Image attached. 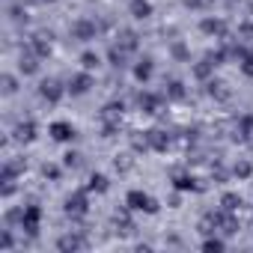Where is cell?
I'll return each instance as SVG.
<instances>
[{
    "label": "cell",
    "mask_w": 253,
    "mask_h": 253,
    "mask_svg": "<svg viewBox=\"0 0 253 253\" xmlns=\"http://www.w3.org/2000/svg\"><path fill=\"white\" fill-rule=\"evenodd\" d=\"M173 188L176 191H206V182L185 170H173Z\"/></svg>",
    "instance_id": "5"
},
{
    "label": "cell",
    "mask_w": 253,
    "mask_h": 253,
    "mask_svg": "<svg viewBox=\"0 0 253 253\" xmlns=\"http://www.w3.org/2000/svg\"><path fill=\"white\" fill-rule=\"evenodd\" d=\"M137 104H140V110H143V113H158V107H161V95L140 92V95H137Z\"/></svg>",
    "instance_id": "20"
},
{
    "label": "cell",
    "mask_w": 253,
    "mask_h": 253,
    "mask_svg": "<svg viewBox=\"0 0 253 253\" xmlns=\"http://www.w3.org/2000/svg\"><path fill=\"white\" fill-rule=\"evenodd\" d=\"M51 137L57 140V143H72L75 137H78V131H75V125L72 122H66V119H60V122H51Z\"/></svg>",
    "instance_id": "10"
},
{
    "label": "cell",
    "mask_w": 253,
    "mask_h": 253,
    "mask_svg": "<svg viewBox=\"0 0 253 253\" xmlns=\"http://www.w3.org/2000/svg\"><path fill=\"white\" fill-rule=\"evenodd\" d=\"M122 110H125V104H122V101H110V104H104V107H101L98 119H101L104 125H119V122H122Z\"/></svg>",
    "instance_id": "12"
},
{
    "label": "cell",
    "mask_w": 253,
    "mask_h": 253,
    "mask_svg": "<svg viewBox=\"0 0 253 253\" xmlns=\"http://www.w3.org/2000/svg\"><path fill=\"white\" fill-rule=\"evenodd\" d=\"M164 86H167V89H164L167 101H185V98H188V89H185L182 81H167Z\"/></svg>",
    "instance_id": "19"
},
{
    "label": "cell",
    "mask_w": 253,
    "mask_h": 253,
    "mask_svg": "<svg viewBox=\"0 0 253 253\" xmlns=\"http://www.w3.org/2000/svg\"><path fill=\"white\" fill-rule=\"evenodd\" d=\"M179 194H182V191H179ZM179 194L170 197V209H179V206H182V197H179Z\"/></svg>",
    "instance_id": "38"
},
{
    "label": "cell",
    "mask_w": 253,
    "mask_h": 253,
    "mask_svg": "<svg viewBox=\"0 0 253 253\" xmlns=\"http://www.w3.org/2000/svg\"><path fill=\"white\" fill-rule=\"evenodd\" d=\"M116 45H119L122 51L134 54V51L140 48V36H137L134 30H119V33H116Z\"/></svg>",
    "instance_id": "15"
},
{
    "label": "cell",
    "mask_w": 253,
    "mask_h": 253,
    "mask_svg": "<svg viewBox=\"0 0 253 253\" xmlns=\"http://www.w3.org/2000/svg\"><path fill=\"white\" fill-rule=\"evenodd\" d=\"M200 30H203L206 36H220V39H226V24H223L220 18H211V15H206V18L200 21Z\"/></svg>",
    "instance_id": "16"
},
{
    "label": "cell",
    "mask_w": 253,
    "mask_h": 253,
    "mask_svg": "<svg viewBox=\"0 0 253 253\" xmlns=\"http://www.w3.org/2000/svg\"><path fill=\"white\" fill-rule=\"evenodd\" d=\"M170 51H173V57H176V60H185V57H188V48H185L182 42H176V45H173Z\"/></svg>",
    "instance_id": "37"
},
{
    "label": "cell",
    "mask_w": 253,
    "mask_h": 253,
    "mask_svg": "<svg viewBox=\"0 0 253 253\" xmlns=\"http://www.w3.org/2000/svg\"><path fill=\"white\" fill-rule=\"evenodd\" d=\"M232 176L235 179H250L253 176V164L250 161H235L232 164Z\"/></svg>",
    "instance_id": "29"
},
{
    "label": "cell",
    "mask_w": 253,
    "mask_h": 253,
    "mask_svg": "<svg viewBox=\"0 0 253 253\" xmlns=\"http://www.w3.org/2000/svg\"><path fill=\"white\" fill-rule=\"evenodd\" d=\"M86 194H89L86 188L69 194V197H66V214H72V217H84V214L89 211V197H86Z\"/></svg>",
    "instance_id": "2"
},
{
    "label": "cell",
    "mask_w": 253,
    "mask_h": 253,
    "mask_svg": "<svg viewBox=\"0 0 253 253\" xmlns=\"http://www.w3.org/2000/svg\"><path fill=\"white\" fill-rule=\"evenodd\" d=\"M42 176H45V179H51V182H60L63 167H57V164H45V167H42Z\"/></svg>",
    "instance_id": "32"
},
{
    "label": "cell",
    "mask_w": 253,
    "mask_h": 253,
    "mask_svg": "<svg viewBox=\"0 0 253 253\" xmlns=\"http://www.w3.org/2000/svg\"><path fill=\"white\" fill-rule=\"evenodd\" d=\"M51 45H54V33H51V30H39V33H33L30 42H27V48H30L36 57H42V60L51 54Z\"/></svg>",
    "instance_id": "3"
},
{
    "label": "cell",
    "mask_w": 253,
    "mask_h": 253,
    "mask_svg": "<svg viewBox=\"0 0 253 253\" xmlns=\"http://www.w3.org/2000/svg\"><path fill=\"white\" fill-rule=\"evenodd\" d=\"M226 3H238V0H226Z\"/></svg>",
    "instance_id": "41"
},
{
    "label": "cell",
    "mask_w": 253,
    "mask_h": 253,
    "mask_svg": "<svg viewBox=\"0 0 253 253\" xmlns=\"http://www.w3.org/2000/svg\"><path fill=\"white\" fill-rule=\"evenodd\" d=\"M110 188V179L104 173H89V182H86V191L89 194H104Z\"/></svg>",
    "instance_id": "21"
},
{
    "label": "cell",
    "mask_w": 253,
    "mask_h": 253,
    "mask_svg": "<svg viewBox=\"0 0 253 253\" xmlns=\"http://www.w3.org/2000/svg\"><path fill=\"white\" fill-rule=\"evenodd\" d=\"M250 57H253V42H250Z\"/></svg>",
    "instance_id": "40"
},
{
    "label": "cell",
    "mask_w": 253,
    "mask_h": 253,
    "mask_svg": "<svg viewBox=\"0 0 253 253\" xmlns=\"http://www.w3.org/2000/svg\"><path fill=\"white\" fill-rule=\"evenodd\" d=\"M244 206V200H241V194H235V191H226L223 197H220V209H226V211H238Z\"/></svg>",
    "instance_id": "26"
},
{
    "label": "cell",
    "mask_w": 253,
    "mask_h": 253,
    "mask_svg": "<svg viewBox=\"0 0 253 253\" xmlns=\"http://www.w3.org/2000/svg\"><path fill=\"white\" fill-rule=\"evenodd\" d=\"M72 36H75L78 42H89V39L98 36V24H95L92 18H78V21L72 24Z\"/></svg>",
    "instance_id": "6"
},
{
    "label": "cell",
    "mask_w": 253,
    "mask_h": 253,
    "mask_svg": "<svg viewBox=\"0 0 253 253\" xmlns=\"http://www.w3.org/2000/svg\"><path fill=\"white\" fill-rule=\"evenodd\" d=\"M39 223H42V209H39V206H24L21 229H24L27 235H39Z\"/></svg>",
    "instance_id": "9"
},
{
    "label": "cell",
    "mask_w": 253,
    "mask_h": 253,
    "mask_svg": "<svg viewBox=\"0 0 253 253\" xmlns=\"http://www.w3.org/2000/svg\"><path fill=\"white\" fill-rule=\"evenodd\" d=\"M78 164H81V152L69 149V152L63 155V167H78Z\"/></svg>",
    "instance_id": "35"
},
{
    "label": "cell",
    "mask_w": 253,
    "mask_h": 253,
    "mask_svg": "<svg viewBox=\"0 0 253 253\" xmlns=\"http://www.w3.org/2000/svg\"><path fill=\"white\" fill-rule=\"evenodd\" d=\"M89 247V241L81 235V232H66V235H60L57 238V250L60 253H72V250H86Z\"/></svg>",
    "instance_id": "8"
},
{
    "label": "cell",
    "mask_w": 253,
    "mask_h": 253,
    "mask_svg": "<svg viewBox=\"0 0 253 253\" xmlns=\"http://www.w3.org/2000/svg\"><path fill=\"white\" fill-rule=\"evenodd\" d=\"M128 143H131V152H149V134L146 131H131L128 134Z\"/></svg>",
    "instance_id": "23"
},
{
    "label": "cell",
    "mask_w": 253,
    "mask_h": 253,
    "mask_svg": "<svg viewBox=\"0 0 253 253\" xmlns=\"http://www.w3.org/2000/svg\"><path fill=\"white\" fill-rule=\"evenodd\" d=\"M72 95H86L89 89H92V72H75L72 78H69V86H66Z\"/></svg>",
    "instance_id": "7"
},
{
    "label": "cell",
    "mask_w": 253,
    "mask_h": 253,
    "mask_svg": "<svg viewBox=\"0 0 253 253\" xmlns=\"http://www.w3.org/2000/svg\"><path fill=\"white\" fill-rule=\"evenodd\" d=\"M0 86H3V95H15L18 92V78L15 75H3L0 78Z\"/></svg>",
    "instance_id": "30"
},
{
    "label": "cell",
    "mask_w": 253,
    "mask_h": 253,
    "mask_svg": "<svg viewBox=\"0 0 253 253\" xmlns=\"http://www.w3.org/2000/svg\"><path fill=\"white\" fill-rule=\"evenodd\" d=\"M12 247H15V238H12L9 229H3L0 232V250H12Z\"/></svg>",
    "instance_id": "34"
},
{
    "label": "cell",
    "mask_w": 253,
    "mask_h": 253,
    "mask_svg": "<svg viewBox=\"0 0 253 253\" xmlns=\"http://www.w3.org/2000/svg\"><path fill=\"white\" fill-rule=\"evenodd\" d=\"M211 75H214V63H211L209 57L194 66V78H197V81H211Z\"/></svg>",
    "instance_id": "25"
},
{
    "label": "cell",
    "mask_w": 253,
    "mask_h": 253,
    "mask_svg": "<svg viewBox=\"0 0 253 253\" xmlns=\"http://www.w3.org/2000/svg\"><path fill=\"white\" fill-rule=\"evenodd\" d=\"M30 3H57V0H30Z\"/></svg>",
    "instance_id": "39"
},
{
    "label": "cell",
    "mask_w": 253,
    "mask_h": 253,
    "mask_svg": "<svg viewBox=\"0 0 253 253\" xmlns=\"http://www.w3.org/2000/svg\"><path fill=\"white\" fill-rule=\"evenodd\" d=\"M211 179H217V182H226V179H229V173H226V170H223V167L214 161V164H211Z\"/></svg>",
    "instance_id": "36"
},
{
    "label": "cell",
    "mask_w": 253,
    "mask_h": 253,
    "mask_svg": "<svg viewBox=\"0 0 253 253\" xmlns=\"http://www.w3.org/2000/svg\"><path fill=\"white\" fill-rule=\"evenodd\" d=\"M206 92L211 95V98H217V101H229V95H232V89L223 84V81H206Z\"/></svg>",
    "instance_id": "17"
},
{
    "label": "cell",
    "mask_w": 253,
    "mask_h": 253,
    "mask_svg": "<svg viewBox=\"0 0 253 253\" xmlns=\"http://www.w3.org/2000/svg\"><path fill=\"white\" fill-rule=\"evenodd\" d=\"M66 92H69V89H66L57 78H45V81L39 84V95H42L48 104H60V98H63Z\"/></svg>",
    "instance_id": "4"
},
{
    "label": "cell",
    "mask_w": 253,
    "mask_h": 253,
    "mask_svg": "<svg viewBox=\"0 0 253 253\" xmlns=\"http://www.w3.org/2000/svg\"><path fill=\"white\" fill-rule=\"evenodd\" d=\"M152 72H155V66H152V60H149V57L137 60V66H134V78H137L140 84H146V81L152 78Z\"/></svg>",
    "instance_id": "24"
},
{
    "label": "cell",
    "mask_w": 253,
    "mask_h": 253,
    "mask_svg": "<svg viewBox=\"0 0 253 253\" xmlns=\"http://www.w3.org/2000/svg\"><path fill=\"white\" fill-rule=\"evenodd\" d=\"M146 134H149V146H152L155 152H167V149L173 146V137H170L167 131H161V128H149Z\"/></svg>",
    "instance_id": "14"
},
{
    "label": "cell",
    "mask_w": 253,
    "mask_h": 253,
    "mask_svg": "<svg viewBox=\"0 0 253 253\" xmlns=\"http://www.w3.org/2000/svg\"><path fill=\"white\" fill-rule=\"evenodd\" d=\"M113 223L122 229V232H134V220H131V209L128 206H122L113 211Z\"/></svg>",
    "instance_id": "18"
},
{
    "label": "cell",
    "mask_w": 253,
    "mask_h": 253,
    "mask_svg": "<svg viewBox=\"0 0 253 253\" xmlns=\"http://www.w3.org/2000/svg\"><path fill=\"white\" fill-rule=\"evenodd\" d=\"M226 247V241L223 238H217V235H211V238H206L203 241V250H223Z\"/></svg>",
    "instance_id": "33"
},
{
    "label": "cell",
    "mask_w": 253,
    "mask_h": 253,
    "mask_svg": "<svg viewBox=\"0 0 253 253\" xmlns=\"http://www.w3.org/2000/svg\"><path fill=\"white\" fill-rule=\"evenodd\" d=\"M125 206H128L131 211H146V214H158V200L143 194V191H128V197H125Z\"/></svg>",
    "instance_id": "1"
},
{
    "label": "cell",
    "mask_w": 253,
    "mask_h": 253,
    "mask_svg": "<svg viewBox=\"0 0 253 253\" xmlns=\"http://www.w3.org/2000/svg\"><path fill=\"white\" fill-rule=\"evenodd\" d=\"M98 66H101V57H98V54H92V51H84V54H81V69L95 72Z\"/></svg>",
    "instance_id": "28"
},
{
    "label": "cell",
    "mask_w": 253,
    "mask_h": 253,
    "mask_svg": "<svg viewBox=\"0 0 253 253\" xmlns=\"http://www.w3.org/2000/svg\"><path fill=\"white\" fill-rule=\"evenodd\" d=\"M113 167H116L119 173H128V170L134 167V158H131L128 152H125V155H116V158H113Z\"/></svg>",
    "instance_id": "31"
},
{
    "label": "cell",
    "mask_w": 253,
    "mask_h": 253,
    "mask_svg": "<svg viewBox=\"0 0 253 253\" xmlns=\"http://www.w3.org/2000/svg\"><path fill=\"white\" fill-rule=\"evenodd\" d=\"M107 60H110V66L122 69V66H125V60H128V51H122L119 45H113V48L107 51Z\"/></svg>",
    "instance_id": "27"
},
{
    "label": "cell",
    "mask_w": 253,
    "mask_h": 253,
    "mask_svg": "<svg viewBox=\"0 0 253 253\" xmlns=\"http://www.w3.org/2000/svg\"><path fill=\"white\" fill-rule=\"evenodd\" d=\"M128 12H131V18H137V21H146V18L152 15V3H149V0H131Z\"/></svg>",
    "instance_id": "22"
},
{
    "label": "cell",
    "mask_w": 253,
    "mask_h": 253,
    "mask_svg": "<svg viewBox=\"0 0 253 253\" xmlns=\"http://www.w3.org/2000/svg\"><path fill=\"white\" fill-rule=\"evenodd\" d=\"M250 12H253V3H250Z\"/></svg>",
    "instance_id": "42"
},
{
    "label": "cell",
    "mask_w": 253,
    "mask_h": 253,
    "mask_svg": "<svg viewBox=\"0 0 253 253\" xmlns=\"http://www.w3.org/2000/svg\"><path fill=\"white\" fill-rule=\"evenodd\" d=\"M39 60H42V57H36L30 48H24L21 57H18V69H21V75H39Z\"/></svg>",
    "instance_id": "13"
},
{
    "label": "cell",
    "mask_w": 253,
    "mask_h": 253,
    "mask_svg": "<svg viewBox=\"0 0 253 253\" xmlns=\"http://www.w3.org/2000/svg\"><path fill=\"white\" fill-rule=\"evenodd\" d=\"M12 140L15 143H33L36 140V122L33 119H21L15 125V131H12Z\"/></svg>",
    "instance_id": "11"
}]
</instances>
